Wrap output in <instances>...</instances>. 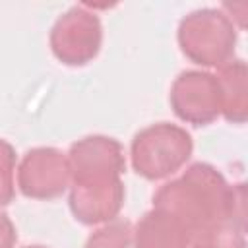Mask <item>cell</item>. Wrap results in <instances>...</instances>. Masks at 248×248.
<instances>
[{
    "mask_svg": "<svg viewBox=\"0 0 248 248\" xmlns=\"http://www.w3.org/2000/svg\"><path fill=\"white\" fill-rule=\"evenodd\" d=\"M244 200V184L231 186L215 167L194 163L153 194V207L178 219L192 234L194 244V240L225 223L246 227Z\"/></svg>",
    "mask_w": 248,
    "mask_h": 248,
    "instance_id": "6da1fadb",
    "label": "cell"
},
{
    "mask_svg": "<svg viewBox=\"0 0 248 248\" xmlns=\"http://www.w3.org/2000/svg\"><path fill=\"white\" fill-rule=\"evenodd\" d=\"M72 172L70 209L83 225L114 221L124 205L126 159L122 143L114 138L93 134L70 145Z\"/></svg>",
    "mask_w": 248,
    "mask_h": 248,
    "instance_id": "7a4b0ae2",
    "label": "cell"
},
{
    "mask_svg": "<svg viewBox=\"0 0 248 248\" xmlns=\"http://www.w3.org/2000/svg\"><path fill=\"white\" fill-rule=\"evenodd\" d=\"M176 39L182 54L190 62L221 68L234 56L236 27L223 10L200 8L180 19Z\"/></svg>",
    "mask_w": 248,
    "mask_h": 248,
    "instance_id": "3957f363",
    "label": "cell"
},
{
    "mask_svg": "<svg viewBox=\"0 0 248 248\" xmlns=\"http://www.w3.org/2000/svg\"><path fill=\"white\" fill-rule=\"evenodd\" d=\"M192 151V136L170 122H157L140 130L130 145L132 167L145 180H163L174 174L188 163Z\"/></svg>",
    "mask_w": 248,
    "mask_h": 248,
    "instance_id": "277c9868",
    "label": "cell"
},
{
    "mask_svg": "<svg viewBox=\"0 0 248 248\" xmlns=\"http://www.w3.org/2000/svg\"><path fill=\"white\" fill-rule=\"evenodd\" d=\"M52 54L66 66H85L103 43V25L95 12L85 6H72L58 16L48 37Z\"/></svg>",
    "mask_w": 248,
    "mask_h": 248,
    "instance_id": "5b68a950",
    "label": "cell"
},
{
    "mask_svg": "<svg viewBox=\"0 0 248 248\" xmlns=\"http://www.w3.org/2000/svg\"><path fill=\"white\" fill-rule=\"evenodd\" d=\"M174 114L194 126H207L221 114V87L217 76L203 70H186L176 76L169 93Z\"/></svg>",
    "mask_w": 248,
    "mask_h": 248,
    "instance_id": "8992f818",
    "label": "cell"
},
{
    "mask_svg": "<svg viewBox=\"0 0 248 248\" xmlns=\"http://www.w3.org/2000/svg\"><path fill=\"white\" fill-rule=\"evenodd\" d=\"M72 182L68 155L56 147L29 149L17 167V186L33 200H54Z\"/></svg>",
    "mask_w": 248,
    "mask_h": 248,
    "instance_id": "52a82bcc",
    "label": "cell"
},
{
    "mask_svg": "<svg viewBox=\"0 0 248 248\" xmlns=\"http://www.w3.org/2000/svg\"><path fill=\"white\" fill-rule=\"evenodd\" d=\"M134 248H190L192 234L170 213L153 207L132 229Z\"/></svg>",
    "mask_w": 248,
    "mask_h": 248,
    "instance_id": "ba28073f",
    "label": "cell"
},
{
    "mask_svg": "<svg viewBox=\"0 0 248 248\" xmlns=\"http://www.w3.org/2000/svg\"><path fill=\"white\" fill-rule=\"evenodd\" d=\"M221 87V114L232 124L248 118V70L244 60H231L215 74Z\"/></svg>",
    "mask_w": 248,
    "mask_h": 248,
    "instance_id": "9c48e42d",
    "label": "cell"
},
{
    "mask_svg": "<svg viewBox=\"0 0 248 248\" xmlns=\"http://www.w3.org/2000/svg\"><path fill=\"white\" fill-rule=\"evenodd\" d=\"M132 223L114 219L89 234L83 248H132Z\"/></svg>",
    "mask_w": 248,
    "mask_h": 248,
    "instance_id": "30bf717a",
    "label": "cell"
},
{
    "mask_svg": "<svg viewBox=\"0 0 248 248\" xmlns=\"http://www.w3.org/2000/svg\"><path fill=\"white\" fill-rule=\"evenodd\" d=\"M190 248H246L244 244V225L225 223L207 234L194 240Z\"/></svg>",
    "mask_w": 248,
    "mask_h": 248,
    "instance_id": "8fae6325",
    "label": "cell"
},
{
    "mask_svg": "<svg viewBox=\"0 0 248 248\" xmlns=\"http://www.w3.org/2000/svg\"><path fill=\"white\" fill-rule=\"evenodd\" d=\"M16 149L6 140H0V207L8 205L16 198Z\"/></svg>",
    "mask_w": 248,
    "mask_h": 248,
    "instance_id": "7c38bea8",
    "label": "cell"
},
{
    "mask_svg": "<svg viewBox=\"0 0 248 248\" xmlns=\"http://www.w3.org/2000/svg\"><path fill=\"white\" fill-rule=\"evenodd\" d=\"M17 240L16 225L8 217V213L0 211V248H14Z\"/></svg>",
    "mask_w": 248,
    "mask_h": 248,
    "instance_id": "4fadbf2b",
    "label": "cell"
},
{
    "mask_svg": "<svg viewBox=\"0 0 248 248\" xmlns=\"http://www.w3.org/2000/svg\"><path fill=\"white\" fill-rule=\"evenodd\" d=\"M23 248H46V246H41V244H31V246H23Z\"/></svg>",
    "mask_w": 248,
    "mask_h": 248,
    "instance_id": "5bb4252c",
    "label": "cell"
}]
</instances>
